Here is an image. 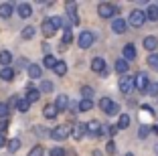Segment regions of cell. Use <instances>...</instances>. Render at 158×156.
<instances>
[{
    "instance_id": "9",
    "label": "cell",
    "mask_w": 158,
    "mask_h": 156,
    "mask_svg": "<svg viewBox=\"0 0 158 156\" xmlns=\"http://www.w3.org/2000/svg\"><path fill=\"white\" fill-rule=\"evenodd\" d=\"M85 134H87V124H75L73 128H71V136H73L75 140H81Z\"/></svg>"
},
{
    "instance_id": "36",
    "label": "cell",
    "mask_w": 158,
    "mask_h": 156,
    "mask_svg": "<svg viewBox=\"0 0 158 156\" xmlns=\"http://www.w3.org/2000/svg\"><path fill=\"white\" fill-rule=\"evenodd\" d=\"M20 35H23V39H33L35 37V27H24Z\"/></svg>"
},
{
    "instance_id": "21",
    "label": "cell",
    "mask_w": 158,
    "mask_h": 156,
    "mask_svg": "<svg viewBox=\"0 0 158 156\" xmlns=\"http://www.w3.org/2000/svg\"><path fill=\"white\" fill-rule=\"evenodd\" d=\"M12 63V55H10V51H0V65L2 67H8Z\"/></svg>"
},
{
    "instance_id": "17",
    "label": "cell",
    "mask_w": 158,
    "mask_h": 156,
    "mask_svg": "<svg viewBox=\"0 0 158 156\" xmlns=\"http://www.w3.org/2000/svg\"><path fill=\"white\" fill-rule=\"evenodd\" d=\"M12 12H14V8H12V4H10V2L0 4V19H10V16H12Z\"/></svg>"
},
{
    "instance_id": "49",
    "label": "cell",
    "mask_w": 158,
    "mask_h": 156,
    "mask_svg": "<svg viewBox=\"0 0 158 156\" xmlns=\"http://www.w3.org/2000/svg\"><path fill=\"white\" fill-rule=\"evenodd\" d=\"M91 156H102V152H99V150H93V154Z\"/></svg>"
},
{
    "instance_id": "35",
    "label": "cell",
    "mask_w": 158,
    "mask_h": 156,
    "mask_svg": "<svg viewBox=\"0 0 158 156\" xmlns=\"http://www.w3.org/2000/svg\"><path fill=\"white\" fill-rule=\"evenodd\" d=\"M148 65L154 69V71H158V53H152V55L148 57Z\"/></svg>"
},
{
    "instance_id": "7",
    "label": "cell",
    "mask_w": 158,
    "mask_h": 156,
    "mask_svg": "<svg viewBox=\"0 0 158 156\" xmlns=\"http://www.w3.org/2000/svg\"><path fill=\"white\" fill-rule=\"evenodd\" d=\"M87 134H91V136L107 134V126H102V122H98V120H91V122L87 124Z\"/></svg>"
},
{
    "instance_id": "41",
    "label": "cell",
    "mask_w": 158,
    "mask_h": 156,
    "mask_svg": "<svg viewBox=\"0 0 158 156\" xmlns=\"http://www.w3.org/2000/svg\"><path fill=\"white\" fill-rule=\"evenodd\" d=\"M43 154H45L43 146H35V148H31V152H28V156H43Z\"/></svg>"
},
{
    "instance_id": "51",
    "label": "cell",
    "mask_w": 158,
    "mask_h": 156,
    "mask_svg": "<svg viewBox=\"0 0 158 156\" xmlns=\"http://www.w3.org/2000/svg\"><path fill=\"white\" fill-rule=\"evenodd\" d=\"M156 152H158V146H156Z\"/></svg>"
},
{
    "instance_id": "3",
    "label": "cell",
    "mask_w": 158,
    "mask_h": 156,
    "mask_svg": "<svg viewBox=\"0 0 158 156\" xmlns=\"http://www.w3.org/2000/svg\"><path fill=\"white\" fill-rule=\"evenodd\" d=\"M98 14L102 19H112L114 14H118V6L112 4V2H102L98 6Z\"/></svg>"
},
{
    "instance_id": "6",
    "label": "cell",
    "mask_w": 158,
    "mask_h": 156,
    "mask_svg": "<svg viewBox=\"0 0 158 156\" xmlns=\"http://www.w3.org/2000/svg\"><path fill=\"white\" fill-rule=\"evenodd\" d=\"M134 85H136V89L138 91H148V85H150V77H148V73H144V71H140L138 75L134 77Z\"/></svg>"
},
{
    "instance_id": "2",
    "label": "cell",
    "mask_w": 158,
    "mask_h": 156,
    "mask_svg": "<svg viewBox=\"0 0 158 156\" xmlns=\"http://www.w3.org/2000/svg\"><path fill=\"white\" fill-rule=\"evenodd\" d=\"M144 23H146V12H142V10H132V12L128 14V24H130V27L140 28Z\"/></svg>"
},
{
    "instance_id": "33",
    "label": "cell",
    "mask_w": 158,
    "mask_h": 156,
    "mask_svg": "<svg viewBox=\"0 0 158 156\" xmlns=\"http://www.w3.org/2000/svg\"><path fill=\"white\" fill-rule=\"evenodd\" d=\"M51 91H53V83L49 81V79L41 81V93H51Z\"/></svg>"
},
{
    "instance_id": "22",
    "label": "cell",
    "mask_w": 158,
    "mask_h": 156,
    "mask_svg": "<svg viewBox=\"0 0 158 156\" xmlns=\"http://www.w3.org/2000/svg\"><path fill=\"white\" fill-rule=\"evenodd\" d=\"M158 47V39L156 37H146L144 39V49L146 51H156Z\"/></svg>"
},
{
    "instance_id": "18",
    "label": "cell",
    "mask_w": 158,
    "mask_h": 156,
    "mask_svg": "<svg viewBox=\"0 0 158 156\" xmlns=\"http://www.w3.org/2000/svg\"><path fill=\"white\" fill-rule=\"evenodd\" d=\"M67 106H69V97L61 93V95L57 97V101H55V108H57L59 112H65V110H67Z\"/></svg>"
},
{
    "instance_id": "45",
    "label": "cell",
    "mask_w": 158,
    "mask_h": 156,
    "mask_svg": "<svg viewBox=\"0 0 158 156\" xmlns=\"http://www.w3.org/2000/svg\"><path fill=\"white\" fill-rule=\"evenodd\" d=\"M6 130H8V120H2L0 122V134H4Z\"/></svg>"
},
{
    "instance_id": "15",
    "label": "cell",
    "mask_w": 158,
    "mask_h": 156,
    "mask_svg": "<svg viewBox=\"0 0 158 156\" xmlns=\"http://www.w3.org/2000/svg\"><path fill=\"white\" fill-rule=\"evenodd\" d=\"M39 97H41V89H35V87H28L27 89V97H24V99H27L28 103L39 101Z\"/></svg>"
},
{
    "instance_id": "37",
    "label": "cell",
    "mask_w": 158,
    "mask_h": 156,
    "mask_svg": "<svg viewBox=\"0 0 158 156\" xmlns=\"http://www.w3.org/2000/svg\"><path fill=\"white\" fill-rule=\"evenodd\" d=\"M19 148H20V140H19V138H12V140L8 142V150L10 152H16Z\"/></svg>"
},
{
    "instance_id": "47",
    "label": "cell",
    "mask_w": 158,
    "mask_h": 156,
    "mask_svg": "<svg viewBox=\"0 0 158 156\" xmlns=\"http://www.w3.org/2000/svg\"><path fill=\"white\" fill-rule=\"evenodd\" d=\"M4 144H6V138H4V134H0V148L4 146Z\"/></svg>"
},
{
    "instance_id": "26",
    "label": "cell",
    "mask_w": 158,
    "mask_h": 156,
    "mask_svg": "<svg viewBox=\"0 0 158 156\" xmlns=\"http://www.w3.org/2000/svg\"><path fill=\"white\" fill-rule=\"evenodd\" d=\"M28 108H31V103H28L27 99L16 97V110H19V112H28Z\"/></svg>"
},
{
    "instance_id": "28",
    "label": "cell",
    "mask_w": 158,
    "mask_h": 156,
    "mask_svg": "<svg viewBox=\"0 0 158 156\" xmlns=\"http://www.w3.org/2000/svg\"><path fill=\"white\" fill-rule=\"evenodd\" d=\"M43 65H45L47 69H55V65H57V59L53 55H45V59H43Z\"/></svg>"
},
{
    "instance_id": "39",
    "label": "cell",
    "mask_w": 158,
    "mask_h": 156,
    "mask_svg": "<svg viewBox=\"0 0 158 156\" xmlns=\"http://www.w3.org/2000/svg\"><path fill=\"white\" fill-rule=\"evenodd\" d=\"M150 132H152V130H150V126H146V124H144L142 128L138 130V136H140V138H148V136H150Z\"/></svg>"
},
{
    "instance_id": "12",
    "label": "cell",
    "mask_w": 158,
    "mask_h": 156,
    "mask_svg": "<svg viewBox=\"0 0 158 156\" xmlns=\"http://www.w3.org/2000/svg\"><path fill=\"white\" fill-rule=\"evenodd\" d=\"M57 114H59V110L55 108V103H47V106L43 108V116H45L47 120H55Z\"/></svg>"
},
{
    "instance_id": "43",
    "label": "cell",
    "mask_w": 158,
    "mask_h": 156,
    "mask_svg": "<svg viewBox=\"0 0 158 156\" xmlns=\"http://www.w3.org/2000/svg\"><path fill=\"white\" fill-rule=\"evenodd\" d=\"M49 154L51 156H65V150H63V148H53Z\"/></svg>"
},
{
    "instance_id": "20",
    "label": "cell",
    "mask_w": 158,
    "mask_h": 156,
    "mask_svg": "<svg viewBox=\"0 0 158 156\" xmlns=\"http://www.w3.org/2000/svg\"><path fill=\"white\" fill-rule=\"evenodd\" d=\"M146 20H158V4H150L146 10Z\"/></svg>"
},
{
    "instance_id": "38",
    "label": "cell",
    "mask_w": 158,
    "mask_h": 156,
    "mask_svg": "<svg viewBox=\"0 0 158 156\" xmlns=\"http://www.w3.org/2000/svg\"><path fill=\"white\" fill-rule=\"evenodd\" d=\"M106 114H107V116H118V114H120V106H118L116 101H112V106L107 108Z\"/></svg>"
},
{
    "instance_id": "40",
    "label": "cell",
    "mask_w": 158,
    "mask_h": 156,
    "mask_svg": "<svg viewBox=\"0 0 158 156\" xmlns=\"http://www.w3.org/2000/svg\"><path fill=\"white\" fill-rule=\"evenodd\" d=\"M110 106H112V99H110V97H102V99H99V108H102L103 112H107Z\"/></svg>"
},
{
    "instance_id": "16",
    "label": "cell",
    "mask_w": 158,
    "mask_h": 156,
    "mask_svg": "<svg viewBox=\"0 0 158 156\" xmlns=\"http://www.w3.org/2000/svg\"><path fill=\"white\" fill-rule=\"evenodd\" d=\"M124 59L126 61H134L136 59V47L132 45V43L124 45Z\"/></svg>"
},
{
    "instance_id": "44",
    "label": "cell",
    "mask_w": 158,
    "mask_h": 156,
    "mask_svg": "<svg viewBox=\"0 0 158 156\" xmlns=\"http://www.w3.org/2000/svg\"><path fill=\"white\" fill-rule=\"evenodd\" d=\"M116 134H118V126H107V136L114 138Z\"/></svg>"
},
{
    "instance_id": "23",
    "label": "cell",
    "mask_w": 158,
    "mask_h": 156,
    "mask_svg": "<svg viewBox=\"0 0 158 156\" xmlns=\"http://www.w3.org/2000/svg\"><path fill=\"white\" fill-rule=\"evenodd\" d=\"M12 77H14V69L12 67H2V71H0V79L12 81Z\"/></svg>"
},
{
    "instance_id": "8",
    "label": "cell",
    "mask_w": 158,
    "mask_h": 156,
    "mask_svg": "<svg viewBox=\"0 0 158 156\" xmlns=\"http://www.w3.org/2000/svg\"><path fill=\"white\" fill-rule=\"evenodd\" d=\"M41 31H43V35H45L47 39H51L53 35L57 32V27H55V23H53V19H45V20H43Z\"/></svg>"
},
{
    "instance_id": "4",
    "label": "cell",
    "mask_w": 158,
    "mask_h": 156,
    "mask_svg": "<svg viewBox=\"0 0 158 156\" xmlns=\"http://www.w3.org/2000/svg\"><path fill=\"white\" fill-rule=\"evenodd\" d=\"M69 136H71V128L67 124L57 126V128H53V132H51V138H53V140H57V142H63V140L69 138Z\"/></svg>"
},
{
    "instance_id": "46",
    "label": "cell",
    "mask_w": 158,
    "mask_h": 156,
    "mask_svg": "<svg viewBox=\"0 0 158 156\" xmlns=\"http://www.w3.org/2000/svg\"><path fill=\"white\" fill-rule=\"evenodd\" d=\"M35 132L39 134V136H49V132H45V130H41V126H37V130Z\"/></svg>"
},
{
    "instance_id": "27",
    "label": "cell",
    "mask_w": 158,
    "mask_h": 156,
    "mask_svg": "<svg viewBox=\"0 0 158 156\" xmlns=\"http://www.w3.org/2000/svg\"><path fill=\"white\" fill-rule=\"evenodd\" d=\"M55 73L59 75V77H63V75L67 73V65H65V61H57V65H55Z\"/></svg>"
},
{
    "instance_id": "48",
    "label": "cell",
    "mask_w": 158,
    "mask_h": 156,
    "mask_svg": "<svg viewBox=\"0 0 158 156\" xmlns=\"http://www.w3.org/2000/svg\"><path fill=\"white\" fill-rule=\"evenodd\" d=\"M150 130H152L154 134H158V126H150Z\"/></svg>"
},
{
    "instance_id": "50",
    "label": "cell",
    "mask_w": 158,
    "mask_h": 156,
    "mask_svg": "<svg viewBox=\"0 0 158 156\" xmlns=\"http://www.w3.org/2000/svg\"><path fill=\"white\" fill-rule=\"evenodd\" d=\"M126 156H134V154H132V152H128V154H126Z\"/></svg>"
},
{
    "instance_id": "14",
    "label": "cell",
    "mask_w": 158,
    "mask_h": 156,
    "mask_svg": "<svg viewBox=\"0 0 158 156\" xmlns=\"http://www.w3.org/2000/svg\"><path fill=\"white\" fill-rule=\"evenodd\" d=\"M16 12H19L20 19H28V16L33 14V8H31V4H27V2H20L19 8H16Z\"/></svg>"
},
{
    "instance_id": "19",
    "label": "cell",
    "mask_w": 158,
    "mask_h": 156,
    "mask_svg": "<svg viewBox=\"0 0 158 156\" xmlns=\"http://www.w3.org/2000/svg\"><path fill=\"white\" fill-rule=\"evenodd\" d=\"M128 65H130V63H128L126 59H118L116 65H114V69H116L120 75H126V71H128Z\"/></svg>"
},
{
    "instance_id": "25",
    "label": "cell",
    "mask_w": 158,
    "mask_h": 156,
    "mask_svg": "<svg viewBox=\"0 0 158 156\" xmlns=\"http://www.w3.org/2000/svg\"><path fill=\"white\" fill-rule=\"evenodd\" d=\"M73 43V35H71V31H63V39H61V49H65L67 45H71Z\"/></svg>"
},
{
    "instance_id": "13",
    "label": "cell",
    "mask_w": 158,
    "mask_h": 156,
    "mask_svg": "<svg viewBox=\"0 0 158 156\" xmlns=\"http://www.w3.org/2000/svg\"><path fill=\"white\" fill-rule=\"evenodd\" d=\"M126 27H128V23H126L124 19H114V23H112V31L116 32V35H122V32H126Z\"/></svg>"
},
{
    "instance_id": "1",
    "label": "cell",
    "mask_w": 158,
    "mask_h": 156,
    "mask_svg": "<svg viewBox=\"0 0 158 156\" xmlns=\"http://www.w3.org/2000/svg\"><path fill=\"white\" fill-rule=\"evenodd\" d=\"M118 87H120V91L124 93V95H130L132 89H136V85H134V77H132V75H122L120 81H118Z\"/></svg>"
},
{
    "instance_id": "10",
    "label": "cell",
    "mask_w": 158,
    "mask_h": 156,
    "mask_svg": "<svg viewBox=\"0 0 158 156\" xmlns=\"http://www.w3.org/2000/svg\"><path fill=\"white\" fill-rule=\"evenodd\" d=\"M67 14H69L71 24H79V16H77V4L75 2H67Z\"/></svg>"
},
{
    "instance_id": "32",
    "label": "cell",
    "mask_w": 158,
    "mask_h": 156,
    "mask_svg": "<svg viewBox=\"0 0 158 156\" xmlns=\"http://www.w3.org/2000/svg\"><path fill=\"white\" fill-rule=\"evenodd\" d=\"M81 95H83V99H91V97L95 95V91H93L89 85H83V87H81Z\"/></svg>"
},
{
    "instance_id": "34",
    "label": "cell",
    "mask_w": 158,
    "mask_h": 156,
    "mask_svg": "<svg viewBox=\"0 0 158 156\" xmlns=\"http://www.w3.org/2000/svg\"><path fill=\"white\" fill-rule=\"evenodd\" d=\"M148 95L158 97V81H150V85H148Z\"/></svg>"
},
{
    "instance_id": "30",
    "label": "cell",
    "mask_w": 158,
    "mask_h": 156,
    "mask_svg": "<svg viewBox=\"0 0 158 156\" xmlns=\"http://www.w3.org/2000/svg\"><path fill=\"white\" fill-rule=\"evenodd\" d=\"M93 110V101L91 99H81L79 101V112H89Z\"/></svg>"
},
{
    "instance_id": "11",
    "label": "cell",
    "mask_w": 158,
    "mask_h": 156,
    "mask_svg": "<svg viewBox=\"0 0 158 156\" xmlns=\"http://www.w3.org/2000/svg\"><path fill=\"white\" fill-rule=\"evenodd\" d=\"M91 69L95 71V73H106V71H107V65H106V61H103L102 57H95V59L91 61Z\"/></svg>"
},
{
    "instance_id": "31",
    "label": "cell",
    "mask_w": 158,
    "mask_h": 156,
    "mask_svg": "<svg viewBox=\"0 0 158 156\" xmlns=\"http://www.w3.org/2000/svg\"><path fill=\"white\" fill-rule=\"evenodd\" d=\"M8 114H10V106L4 103V101H0V120H6Z\"/></svg>"
},
{
    "instance_id": "29",
    "label": "cell",
    "mask_w": 158,
    "mask_h": 156,
    "mask_svg": "<svg viewBox=\"0 0 158 156\" xmlns=\"http://www.w3.org/2000/svg\"><path fill=\"white\" fill-rule=\"evenodd\" d=\"M128 126H130V116L122 114L120 116V122H118V130H124V128H128Z\"/></svg>"
},
{
    "instance_id": "24",
    "label": "cell",
    "mask_w": 158,
    "mask_h": 156,
    "mask_svg": "<svg viewBox=\"0 0 158 156\" xmlns=\"http://www.w3.org/2000/svg\"><path fill=\"white\" fill-rule=\"evenodd\" d=\"M41 67L39 65H28V77L31 79H41Z\"/></svg>"
},
{
    "instance_id": "5",
    "label": "cell",
    "mask_w": 158,
    "mask_h": 156,
    "mask_svg": "<svg viewBox=\"0 0 158 156\" xmlns=\"http://www.w3.org/2000/svg\"><path fill=\"white\" fill-rule=\"evenodd\" d=\"M93 41H95V35L91 31H83V32H79L77 45H79V49H89L93 45Z\"/></svg>"
},
{
    "instance_id": "42",
    "label": "cell",
    "mask_w": 158,
    "mask_h": 156,
    "mask_svg": "<svg viewBox=\"0 0 158 156\" xmlns=\"http://www.w3.org/2000/svg\"><path fill=\"white\" fill-rule=\"evenodd\" d=\"M106 152L107 154H116V142H114V140H110V142H107V146H106Z\"/></svg>"
}]
</instances>
